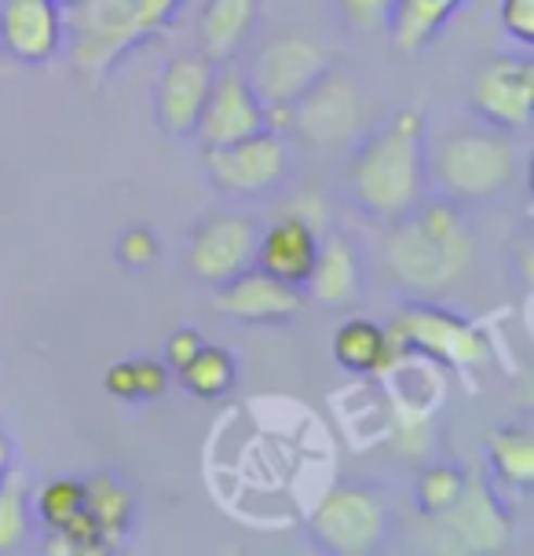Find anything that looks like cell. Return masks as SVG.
<instances>
[{
	"label": "cell",
	"mask_w": 534,
	"mask_h": 556,
	"mask_svg": "<svg viewBox=\"0 0 534 556\" xmlns=\"http://www.w3.org/2000/svg\"><path fill=\"white\" fill-rule=\"evenodd\" d=\"M429 114L399 106L348 147L344 194L366 220L392 224L407 216L429 191Z\"/></svg>",
	"instance_id": "cell-1"
},
{
	"label": "cell",
	"mask_w": 534,
	"mask_h": 556,
	"mask_svg": "<svg viewBox=\"0 0 534 556\" xmlns=\"http://www.w3.org/2000/svg\"><path fill=\"white\" fill-rule=\"evenodd\" d=\"M381 256L399 290L436 301L476 264V227L465 205L424 194L407 216L384 224Z\"/></svg>",
	"instance_id": "cell-2"
},
{
	"label": "cell",
	"mask_w": 534,
	"mask_h": 556,
	"mask_svg": "<svg viewBox=\"0 0 534 556\" xmlns=\"http://www.w3.org/2000/svg\"><path fill=\"white\" fill-rule=\"evenodd\" d=\"M183 0H81L66 18V52L74 74L103 85L114 66L140 52L147 41L173 26Z\"/></svg>",
	"instance_id": "cell-3"
},
{
	"label": "cell",
	"mask_w": 534,
	"mask_h": 556,
	"mask_svg": "<svg viewBox=\"0 0 534 556\" xmlns=\"http://www.w3.org/2000/svg\"><path fill=\"white\" fill-rule=\"evenodd\" d=\"M520 157L517 136L498 132L483 122L458 125L436 139L429 136V151H424L429 191L458 205L494 202L517 184Z\"/></svg>",
	"instance_id": "cell-4"
},
{
	"label": "cell",
	"mask_w": 534,
	"mask_h": 556,
	"mask_svg": "<svg viewBox=\"0 0 534 556\" xmlns=\"http://www.w3.org/2000/svg\"><path fill=\"white\" fill-rule=\"evenodd\" d=\"M392 502L378 483L344 480L312 509L308 539L326 556H370L392 542Z\"/></svg>",
	"instance_id": "cell-5"
},
{
	"label": "cell",
	"mask_w": 534,
	"mask_h": 556,
	"mask_svg": "<svg viewBox=\"0 0 534 556\" xmlns=\"http://www.w3.org/2000/svg\"><path fill=\"white\" fill-rule=\"evenodd\" d=\"M384 330H389L395 359L407 352H421L429 359L450 363L454 370H476L491 355L487 337L432 296H410Z\"/></svg>",
	"instance_id": "cell-6"
},
{
	"label": "cell",
	"mask_w": 534,
	"mask_h": 556,
	"mask_svg": "<svg viewBox=\"0 0 534 556\" xmlns=\"http://www.w3.org/2000/svg\"><path fill=\"white\" fill-rule=\"evenodd\" d=\"M282 132H293L308 151L319 154L348 151L363 136V92L348 70L330 66L322 77H315L285 111Z\"/></svg>",
	"instance_id": "cell-7"
},
{
	"label": "cell",
	"mask_w": 534,
	"mask_h": 556,
	"mask_svg": "<svg viewBox=\"0 0 534 556\" xmlns=\"http://www.w3.org/2000/svg\"><path fill=\"white\" fill-rule=\"evenodd\" d=\"M202 168L224 198H264L290 184L293 151L279 128H264L224 147H202Z\"/></svg>",
	"instance_id": "cell-8"
},
{
	"label": "cell",
	"mask_w": 534,
	"mask_h": 556,
	"mask_svg": "<svg viewBox=\"0 0 534 556\" xmlns=\"http://www.w3.org/2000/svg\"><path fill=\"white\" fill-rule=\"evenodd\" d=\"M333 66V59L326 55V48L319 41L304 34H279L267 45H260L253 52V63L245 70L253 92L260 96L271 128L282 132L285 111L296 103V96L308 88L315 77H322Z\"/></svg>",
	"instance_id": "cell-9"
},
{
	"label": "cell",
	"mask_w": 534,
	"mask_h": 556,
	"mask_svg": "<svg viewBox=\"0 0 534 556\" xmlns=\"http://www.w3.org/2000/svg\"><path fill=\"white\" fill-rule=\"evenodd\" d=\"M469 114L498 132L523 136L534 122V59L527 52H501L483 59L465 92Z\"/></svg>",
	"instance_id": "cell-10"
},
{
	"label": "cell",
	"mask_w": 534,
	"mask_h": 556,
	"mask_svg": "<svg viewBox=\"0 0 534 556\" xmlns=\"http://www.w3.org/2000/svg\"><path fill=\"white\" fill-rule=\"evenodd\" d=\"M260 220L242 208H209L187 235V271L202 286H220L256 261Z\"/></svg>",
	"instance_id": "cell-11"
},
{
	"label": "cell",
	"mask_w": 534,
	"mask_h": 556,
	"mask_svg": "<svg viewBox=\"0 0 534 556\" xmlns=\"http://www.w3.org/2000/svg\"><path fill=\"white\" fill-rule=\"evenodd\" d=\"M424 523H432V534L443 539L440 549L450 553H501L512 542V520L506 502L494 494L491 483L476 480L465 483L461 498L450 513Z\"/></svg>",
	"instance_id": "cell-12"
},
{
	"label": "cell",
	"mask_w": 534,
	"mask_h": 556,
	"mask_svg": "<svg viewBox=\"0 0 534 556\" xmlns=\"http://www.w3.org/2000/svg\"><path fill=\"white\" fill-rule=\"evenodd\" d=\"M264 128H271V117H267L260 96L253 92L250 77L239 66L220 63L209 99H205V111L198 117L194 139L202 147H224L253 132H264Z\"/></svg>",
	"instance_id": "cell-13"
},
{
	"label": "cell",
	"mask_w": 534,
	"mask_h": 556,
	"mask_svg": "<svg viewBox=\"0 0 534 556\" xmlns=\"http://www.w3.org/2000/svg\"><path fill=\"white\" fill-rule=\"evenodd\" d=\"M216 77V63H209L202 52H183L173 55L162 66L154 81V122L165 136L173 139H194L198 117L205 111Z\"/></svg>",
	"instance_id": "cell-14"
},
{
	"label": "cell",
	"mask_w": 534,
	"mask_h": 556,
	"mask_svg": "<svg viewBox=\"0 0 534 556\" xmlns=\"http://www.w3.org/2000/svg\"><path fill=\"white\" fill-rule=\"evenodd\" d=\"M213 304H216V312L234 323L282 326L301 315V307L308 304V296H304V290L279 282V278H271L253 264L234 278H227V282L213 286Z\"/></svg>",
	"instance_id": "cell-15"
},
{
	"label": "cell",
	"mask_w": 534,
	"mask_h": 556,
	"mask_svg": "<svg viewBox=\"0 0 534 556\" xmlns=\"http://www.w3.org/2000/svg\"><path fill=\"white\" fill-rule=\"evenodd\" d=\"M66 18L52 0H0V48L23 66H48L63 55Z\"/></svg>",
	"instance_id": "cell-16"
},
{
	"label": "cell",
	"mask_w": 534,
	"mask_h": 556,
	"mask_svg": "<svg viewBox=\"0 0 534 556\" xmlns=\"http://www.w3.org/2000/svg\"><path fill=\"white\" fill-rule=\"evenodd\" d=\"M363 286L366 275L355 242L341 231H322L312 275L304 282V296L326 307H355L363 301Z\"/></svg>",
	"instance_id": "cell-17"
},
{
	"label": "cell",
	"mask_w": 534,
	"mask_h": 556,
	"mask_svg": "<svg viewBox=\"0 0 534 556\" xmlns=\"http://www.w3.org/2000/svg\"><path fill=\"white\" fill-rule=\"evenodd\" d=\"M319 253V231L308 227L296 216H279L271 227H260V242H256V267L267 271L271 278H279L285 286L304 290Z\"/></svg>",
	"instance_id": "cell-18"
},
{
	"label": "cell",
	"mask_w": 534,
	"mask_h": 556,
	"mask_svg": "<svg viewBox=\"0 0 534 556\" xmlns=\"http://www.w3.org/2000/svg\"><path fill=\"white\" fill-rule=\"evenodd\" d=\"M264 0H202L198 12V52L209 63H234V55L253 41Z\"/></svg>",
	"instance_id": "cell-19"
},
{
	"label": "cell",
	"mask_w": 534,
	"mask_h": 556,
	"mask_svg": "<svg viewBox=\"0 0 534 556\" xmlns=\"http://www.w3.org/2000/svg\"><path fill=\"white\" fill-rule=\"evenodd\" d=\"M465 4H469V0H395L389 26H384L395 52H403V55L424 52V48L454 23V15H458Z\"/></svg>",
	"instance_id": "cell-20"
},
{
	"label": "cell",
	"mask_w": 534,
	"mask_h": 556,
	"mask_svg": "<svg viewBox=\"0 0 534 556\" xmlns=\"http://www.w3.org/2000/svg\"><path fill=\"white\" fill-rule=\"evenodd\" d=\"M85 509L96 520L103 542L117 549L136 528V491L125 476L96 472L85 480Z\"/></svg>",
	"instance_id": "cell-21"
},
{
	"label": "cell",
	"mask_w": 534,
	"mask_h": 556,
	"mask_svg": "<svg viewBox=\"0 0 534 556\" xmlns=\"http://www.w3.org/2000/svg\"><path fill=\"white\" fill-rule=\"evenodd\" d=\"M333 359L348 374H381L395 363L389 330L381 323L366 319V315H352L333 333Z\"/></svg>",
	"instance_id": "cell-22"
},
{
	"label": "cell",
	"mask_w": 534,
	"mask_h": 556,
	"mask_svg": "<svg viewBox=\"0 0 534 556\" xmlns=\"http://www.w3.org/2000/svg\"><path fill=\"white\" fill-rule=\"evenodd\" d=\"M491 480L512 491H531L534 483V435L527 425L509 421L487 435Z\"/></svg>",
	"instance_id": "cell-23"
},
{
	"label": "cell",
	"mask_w": 534,
	"mask_h": 556,
	"mask_svg": "<svg viewBox=\"0 0 534 556\" xmlns=\"http://www.w3.org/2000/svg\"><path fill=\"white\" fill-rule=\"evenodd\" d=\"M176 377H180L187 395L202 403H216L239 384V359L220 344H202V352L183 370H176Z\"/></svg>",
	"instance_id": "cell-24"
},
{
	"label": "cell",
	"mask_w": 534,
	"mask_h": 556,
	"mask_svg": "<svg viewBox=\"0 0 534 556\" xmlns=\"http://www.w3.org/2000/svg\"><path fill=\"white\" fill-rule=\"evenodd\" d=\"M465 483H469V472L458 462L424 465L418 480H414V509H418L421 520H436V516L450 513L458 505Z\"/></svg>",
	"instance_id": "cell-25"
},
{
	"label": "cell",
	"mask_w": 534,
	"mask_h": 556,
	"mask_svg": "<svg viewBox=\"0 0 534 556\" xmlns=\"http://www.w3.org/2000/svg\"><path fill=\"white\" fill-rule=\"evenodd\" d=\"M34 539V494L15 469L0 483V556L26 549Z\"/></svg>",
	"instance_id": "cell-26"
},
{
	"label": "cell",
	"mask_w": 534,
	"mask_h": 556,
	"mask_svg": "<svg viewBox=\"0 0 534 556\" xmlns=\"http://www.w3.org/2000/svg\"><path fill=\"white\" fill-rule=\"evenodd\" d=\"M81 509H85V480H77V476H55V480H48L34 494V520L44 531L63 528Z\"/></svg>",
	"instance_id": "cell-27"
},
{
	"label": "cell",
	"mask_w": 534,
	"mask_h": 556,
	"mask_svg": "<svg viewBox=\"0 0 534 556\" xmlns=\"http://www.w3.org/2000/svg\"><path fill=\"white\" fill-rule=\"evenodd\" d=\"M114 256L125 271H147V267H154L157 256H162V238L143 224L128 227V231H122V238L114 242Z\"/></svg>",
	"instance_id": "cell-28"
},
{
	"label": "cell",
	"mask_w": 534,
	"mask_h": 556,
	"mask_svg": "<svg viewBox=\"0 0 534 556\" xmlns=\"http://www.w3.org/2000/svg\"><path fill=\"white\" fill-rule=\"evenodd\" d=\"M395 0H333L341 23L352 29V34H381L389 26Z\"/></svg>",
	"instance_id": "cell-29"
},
{
	"label": "cell",
	"mask_w": 534,
	"mask_h": 556,
	"mask_svg": "<svg viewBox=\"0 0 534 556\" xmlns=\"http://www.w3.org/2000/svg\"><path fill=\"white\" fill-rule=\"evenodd\" d=\"M498 23L517 45H534V0H498Z\"/></svg>",
	"instance_id": "cell-30"
},
{
	"label": "cell",
	"mask_w": 534,
	"mask_h": 556,
	"mask_svg": "<svg viewBox=\"0 0 534 556\" xmlns=\"http://www.w3.org/2000/svg\"><path fill=\"white\" fill-rule=\"evenodd\" d=\"M202 344H205V337L202 330H194V326L173 330L169 341H165V366H169V370H183V366L202 352Z\"/></svg>",
	"instance_id": "cell-31"
},
{
	"label": "cell",
	"mask_w": 534,
	"mask_h": 556,
	"mask_svg": "<svg viewBox=\"0 0 534 556\" xmlns=\"http://www.w3.org/2000/svg\"><path fill=\"white\" fill-rule=\"evenodd\" d=\"M136 370V389H140V403L162 400L165 389H169V366L157 359H132Z\"/></svg>",
	"instance_id": "cell-32"
},
{
	"label": "cell",
	"mask_w": 534,
	"mask_h": 556,
	"mask_svg": "<svg viewBox=\"0 0 534 556\" xmlns=\"http://www.w3.org/2000/svg\"><path fill=\"white\" fill-rule=\"evenodd\" d=\"M279 216H296V220H304L308 227H315V231H326V202L319 191H296L290 202L282 205Z\"/></svg>",
	"instance_id": "cell-33"
},
{
	"label": "cell",
	"mask_w": 534,
	"mask_h": 556,
	"mask_svg": "<svg viewBox=\"0 0 534 556\" xmlns=\"http://www.w3.org/2000/svg\"><path fill=\"white\" fill-rule=\"evenodd\" d=\"M103 384H106V392H111L114 400H122V403H140V389H136V370H132V359L114 363L111 370H106Z\"/></svg>",
	"instance_id": "cell-34"
},
{
	"label": "cell",
	"mask_w": 534,
	"mask_h": 556,
	"mask_svg": "<svg viewBox=\"0 0 534 556\" xmlns=\"http://www.w3.org/2000/svg\"><path fill=\"white\" fill-rule=\"evenodd\" d=\"M12 469H15V440H12V432L0 425V483L8 480Z\"/></svg>",
	"instance_id": "cell-35"
},
{
	"label": "cell",
	"mask_w": 534,
	"mask_h": 556,
	"mask_svg": "<svg viewBox=\"0 0 534 556\" xmlns=\"http://www.w3.org/2000/svg\"><path fill=\"white\" fill-rule=\"evenodd\" d=\"M52 4H55V8H63V12H71V8H77L81 0H52Z\"/></svg>",
	"instance_id": "cell-36"
}]
</instances>
